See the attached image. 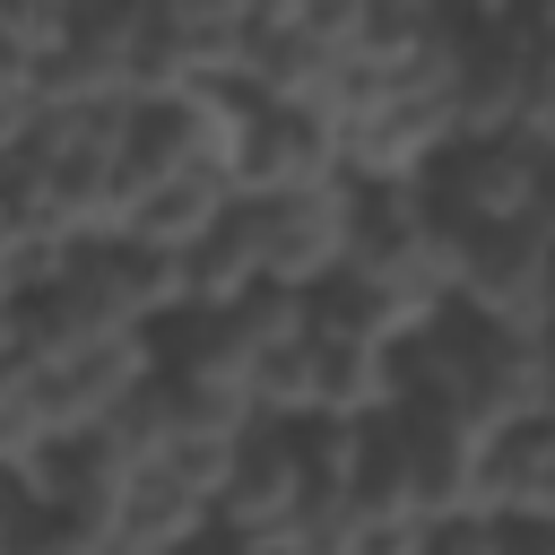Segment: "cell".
Instances as JSON below:
<instances>
[{
  "label": "cell",
  "instance_id": "6da1fadb",
  "mask_svg": "<svg viewBox=\"0 0 555 555\" xmlns=\"http://www.w3.org/2000/svg\"><path fill=\"white\" fill-rule=\"evenodd\" d=\"M408 399L460 416L468 434H503L546 416V330H494L460 304L408 330Z\"/></svg>",
  "mask_w": 555,
  "mask_h": 555
},
{
  "label": "cell",
  "instance_id": "8fae6325",
  "mask_svg": "<svg viewBox=\"0 0 555 555\" xmlns=\"http://www.w3.org/2000/svg\"><path fill=\"white\" fill-rule=\"evenodd\" d=\"M182 555H217V538H199V546H182Z\"/></svg>",
  "mask_w": 555,
  "mask_h": 555
},
{
  "label": "cell",
  "instance_id": "277c9868",
  "mask_svg": "<svg viewBox=\"0 0 555 555\" xmlns=\"http://www.w3.org/2000/svg\"><path fill=\"white\" fill-rule=\"evenodd\" d=\"M312 503V460H304V425L295 416H269V425H243L234 451H225V477L208 494V529L217 538H251V529H286L295 512Z\"/></svg>",
  "mask_w": 555,
  "mask_h": 555
},
{
  "label": "cell",
  "instance_id": "30bf717a",
  "mask_svg": "<svg viewBox=\"0 0 555 555\" xmlns=\"http://www.w3.org/2000/svg\"><path fill=\"white\" fill-rule=\"evenodd\" d=\"M17 503H26V486H17V468H0V520H9Z\"/></svg>",
  "mask_w": 555,
  "mask_h": 555
},
{
  "label": "cell",
  "instance_id": "9c48e42d",
  "mask_svg": "<svg viewBox=\"0 0 555 555\" xmlns=\"http://www.w3.org/2000/svg\"><path fill=\"white\" fill-rule=\"evenodd\" d=\"M69 17H78V0H0V35L26 52V61H43V52H61V35H69Z\"/></svg>",
  "mask_w": 555,
  "mask_h": 555
},
{
  "label": "cell",
  "instance_id": "8992f818",
  "mask_svg": "<svg viewBox=\"0 0 555 555\" xmlns=\"http://www.w3.org/2000/svg\"><path fill=\"white\" fill-rule=\"evenodd\" d=\"M321 182H347L338 173V130L321 113H295V104H243L225 191L234 199H278V191H321Z\"/></svg>",
  "mask_w": 555,
  "mask_h": 555
},
{
  "label": "cell",
  "instance_id": "3957f363",
  "mask_svg": "<svg viewBox=\"0 0 555 555\" xmlns=\"http://www.w3.org/2000/svg\"><path fill=\"white\" fill-rule=\"evenodd\" d=\"M243 225H251L260 286H278V295H312V286H330V278H338V260H347L356 182L278 191V199H243Z\"/></svg>",
  "mask_w": 555,
  "mask_h": 555
},
{
  "label": "cell",
  "instance_id": "ba28073f",
  "mask_svg": "<svg viewBox=\"0 0 555 555\" xmlns=\"http://www.w3.org/2000/svg\"><path fill=\"white\" fill-rule=\"evenodd\" d=\"M538 546H546V529H503V520L451 512V520H416L408 555H538Z\"/></svg>",
  "mask_w": 555,
  "mask_h": 555
},
{
  "label": "cell",
  "instance_id": "5b68a950",
  "mask_svg": "<svg viewBox=\"0 0 555 555\" xmlns=\"http://www.w3.org/2000/svg\"><path fill=\"white\" fill-rule=\"evenodd\" d=\"M546 217H512V225H477L460 234V286L451 304L494 321V330H546Z\"/></svg>",
  "mask_w": 555,
  "mask_h": 555
},
{
  "label": "cell",
  "instance_id": "7c38bea8",
  "mask_svg": "<svg viewBox=\"0 0 555 555\" xmlns=\"http://www.w3.org/2000/svg\"><path fill=\"white\" fill-rule=\"evenodd\" d=\"M538 555H546V546H538Z\"/></svg>",
  "mask_w": 555,
  "mask_h": 555
},
{
  "label": "cell",
  "instance_id": "7a4b0ae2",
  "mask_svg": "<svg viewBox=\"0 0 555 555\" xmlns=\"http://www.w3.org/2000/svg\"><path fill=\"white\" fill-rule=\"evenodd\" d=\"M416 191H425L434 217L460 225V234L512 225V217H538V208H546V147H538V139H451Z\"/></svg>",
  "mask_w": 555,
  "mask_h": 555
},
{
  "label": "cell",
  "instance_id": "52a82bcc",
  "mask_svg": "<svg viewBox=\"0 0 555 555\" xmlns=\"http://www.w3.org/2000/svg\"><path fill=\"white\" fill-rule=\"evenodd\" d=\"M468 512L503 520V529H546L555 520V425H503L477 442V477H468Z\"/></svg>",
  "mask_w": 555,
  "mask_h": 555
}]
</instances>
